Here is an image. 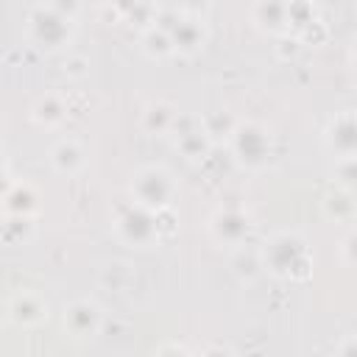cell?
Wrapping results in <instances>:
<instances>
[{
    "label": "cell",
    "mask_w": 357,
    "mask_h": 357,
    "mask_svg": "<svg viewBox=\"0 0 357 357\" xmlns=\"http://www.w3.org/2000/svg\"><path fill=\"white\" fill-rule=\"evenodd\" d=\"M259 259H262V271L293 284L307 282L315 268L312 245L298 231H290V229L273 231L268 240H262Z\"/></svg>",
    "instance_id": "cell-1"
},
{
    "label": "cell",
    "mask_w": 357,
    "mask_h": 357,
    "mask_svg": "<svg viewBox=\"0 0 357 357\" xmlns=\"http://www.w3.org/2000/svg\"><path fill=\"white\" fill-rule=\"evenodd\" d=\"M223 145L240 170L257 173L276 159V137L259 120H237L229 137L223 139Z\"/></svg>",
    "instance_id": "cell-2"
},
{
    "label": "cell",
    "mask_w": 357,
    "mask_h": 357,
    "mask_svg": "<svg viewBox=\"0 0 357 357\" xmlns=\"http://www.w3.org/2000/svg\"><path fill=\"white\" fill-rule=\"evenodd\" d=\"M75 36V20L59 14L45 0L36 3L25 17V39L42 53L64 50Z\"/></svg>",
    "instance_id": "cell-3"
},
{
    "label": "cell",
    "mask_w": 357,
    "mask_h": 357,
    "mask_svg": "<svg viewBox=\"0 0 357 357\" xmlns=\"http://www.w3.org/2000/svg\"><path fill=\"white\" fill-rule=\"evenodd\" d=\"M112 231L128 248H153L162 245V234L156 226V212L134 204L131 198L117 204L112 212Z\"/></svg>",
    "instance_id": "cell-4"
},
{
    "label": "cell",
    "mask_w": 357,
    "mask_h": 357,
    "mask_svg": "<svg viewBox=\"0 0 357 357\" xmlns=\"http://www.w3.org/2000/svg\"><path fill=\"white\" fill-rule=\"evenodd\" d=\"M128 198L139 206L148 209H165V206H176L178 198V181L173 178V173L162 165H145L139 170H134L131 181H128Z\"/></svg>",
    "instance_id": "cell-5"
},
{
    "label": "cell",
    "mask_w": 357,
    "mask_h": 357,
    "mask_svg": "<svg viewBox=\"0 0 357 357\" xmlns=\"http://www.w3.org/2000/svg\"><path fill=\"white\" fill-rule=\"evenodd\" d=\"M159 25L167 28L170 33V42H173V50L176 56H195L204 50V45L209 42V28H206V17H198V14H187L181 8H162L159 11Z\"/></svg>",
    "instance_id": "cell-6"
},
{
    "label": "cell",
    "mask_w": 357,
    "mask_h": 357,
    "mask_svg": "<svg viewBox=\"0 0 357 357\" xmlns=\"http://www.w3.org/2000/svg\"><path fill=\"white\" fill-rule=\"evenodd\" d=\"M206 229H209V237L220 248H234L237 251V248L248 245V240L254 234V220H251V215H248L245 206H240V204H223V206H218L212 212Z\"/></svg>",
    "instance_id": "cell-7"
},
{
    "label": "cell",
    "mask_w": 357,
    "mask_h": 357,
    "mask_svg": "<svg viewBox=\"0 0 357 357\" xmlns=\"http://www.w3.org/2000/svg\"><path fill=\"white\" fill-rule=\"evenodd\" d=\"M170 139H173V148L187 162H195V165L215 148V137L204 128V117L195 112H178L170 128Z\"/></svg>",
    "instance_id": "cell-8"
},
{
    "label": "cell",
    "mask_w": 357,
    "mask_h": 357,
    "mask_svg": "<svg viewBox=\"0 0 357 357\" xmlns=\"http://www.w3.org/2000/svg\"><path fill=\"white\" fill-rule=\"evenodd\" d=\"M61 326L73 340H89L103 332L106 326V312L95 298H73L61 310Z\"/></svg>",
    "instance_id": "cell-9"
},
{
    "label": "cell",
    "mask_w": 357,
    "mask_h": 357,
    "mask_svg": "<svg viewBox=\"0 0 357 357\" xmlns=\"http://www.w3.org/2000/svg\"><path fill=\"white\" fill-rule=\"evenodd\" d=\"M324 148L332 159L354 156L357 153V112L343 109L337 112L324 128Z\"/></svg>",
    "instance_id": "cell-10"
},
{
    "label": "cell",
    "mask_w": 357,
    "mask_h": 357,
    "mask_svg": "<svg viewBox=\"0 0 357 357\" xmlns=\"http://www.w3.org/2000/svg\"><path fill=\"white\" fill-rule=\"evenodd\" d=\"M50 315V304L36 290H17L6 304V318L20 329H33L45 324Z\"/></svg>",
    "instance_id": "cell-11"
},
{
    "label": "cell",
    "mask_w": 357,
    "mask_h": 357,
    "mask_svg": "<svg viewBox=\"0 0 357 357\" xmlns=\"http://www.w3.org/2000/svg\"><path fill=\"white\" fill-rule=\"evenodd\" d=\"M47 162L59 176H78L86 167V148L78 137H59L47 151Z\"/></svg>",
    "instance_id": "cell-12"
},
{
    "label": "cell",
    "mask_w": 357,
    "mask_h": 357,
    "mask_svg": "<svg viewBox=\"0 0 357 357\" xmlns=\"http://www.w3.org/2000/svg\"><path fill=\"white\" fill-rule=\"evenodd\" d=\"M31 120L39 128H59L70 120V98L67 92H45L31 106Z\"/></svg>",
    "instance_id": "cell-13"
},
{
    "label": "cell",
    "mask_w": 357,
    "mask_h": 357,
    "mask_svg": "<svg viewBox=\"0 0 357 357\" xmlns=\"http://www.w3.org/2000/svg\"><path fill=\"white\" fill-rule=\"evenodd\" d=\"M251 22L257 31L268 36H282L290 31L287 22V0H254L251 3Z\"/></svg>",
    "instance_id": "cell-14"
},
{
    "label": "cell",
    "mask_w": 357,
    "mask_h": 357,
    "mask_svg": "<svg viewBox=\"0 0 357 357\" xmlns=\"http://www.w3.org/2000/svg\"><path fill=\"white\" fill-rule=\"evenodd\" d=\"M39 190L28 178H14L3 187V215H36Z\"/></svg>",
    "instance_id": "cell-15"
},
{
    "label": "cell",
    "mask_w": 357,
    "mask_h": 357,
    "mask_svg": "<svg viewBox=\"0 0 357 357\" xmlns=\"http://www.w3.org/2000/svg\"><path fill=\"white\" fill-rule=\"evenodd\" d=\"M178 106L170 103V100H151L145 109H142V117H139V126L148 137H170V128L178 117Z\"/></svg>",
    "instance_id": "cell-16"
},
{
    "label": "cell",
    "mask_w": 357,
    "mask_h": 357,
    "mask_svg": "<svg viewBox=\"0 0 357 357\" xmlns=\"http://www.w3.org/2000/svg\"><path fill=\"white\" fill-rule=\"evenodd\" d=\"M321 206H324V215H326L329 220H335V223L354 220V215H357V204H354L351 190L337 187V184H332V190L324 195Z\"/></svg>",
    "instance_id": "cell-17"
},
{
    "label": "cell",
    "mask_w": 357,
    "mask_h": 357,
    "mask_svg": "<svg viewBox=\"0 0 357 357\" xmlns=\"http://www.w3.org/2000/svg\"><path fill=\"white\" fill-rule=\"evenodd\" d=\"M36 234V215H3L0 237L6 245H25Z\"/></svg>",
    "instance_id": "cell-18"
},
{
    "label": "cell",
    "mask_w": 357,
    "mask_h": 357,
    "mask_svg": "<svg viewBox=\"0 0 357 357\" xmlns=\"http://www.w3.org/2000/svg\"><path fill=\"white\" fill-rule=\"evenodd\" d=\"M139 45H142L145 56L153 59V61H165V59L176 56L173 42H170V33H167V28L159 25V22L151 25V28H145V31L139 33Z\"/></svg>",
    "instance_id": "cell-19"
},
{
    "label": "cell",
    "mask_w": 357,
    "mask_h": 357,
    "mask_svg": "<svg viewBox=\"0 0 357 357\" xmlns=\"http://www.w3.org/2000/svg\"><path fill=\"white\" fill-rule=\"evenodd\" d=\"M321 17L318 3L315 0H287V22H290V33L304 31L310 22H315Z\"/></svg>",
    "instance_id": "cell-20"
},
{
    "label": "cell",
    "mask_w": 357,
    "mask_h": 357,
    "mask_svg": "<svg viewBox=\"0 0 357 357\" xmlns=\"http://www.w3.org/2000/svg\"><path fill=\"white\" fill-rule=\"evenodd\" d=\"M329 178H332V184L346 187V190L354 192L357 190V153L354 156H337V159H332Z\"/></svg>",
    "instance_id": "cell-21"
},
{
    "label": "cell",
    "mask_w": 357,
    "mask_h": 357,
    "mask_svg": "<svg viewBox=\"0 0 357 357\" xmlns=\"http://www.w3.org/2000/svg\"><path fill=\"white\" fill-rule=\"evenodd\" d=\"M276 39V45H273V53H276V59L279 61H296L301 53H304V42H301V36L298 33H282V36H273Z\"/></svg>",
    "instance_id": "cell-22"
},
{
    "label": "cell",
    "mask_w": 357,
    "mask_h": 357,
    "mask_svg": "<svg viewBox=\"0 0 357 357\" xmlns=\"http://www.w3.org/2000/svg\"><path fill=\"white\" fill-rule=\"evenodd\" d=\"M201 117H204V128H206L215 139H218V137H220V139H226V137H229V131H231V128H234V123H237L226 109L206 112V114H201Z\"/></svg>",
    "instance_id": "cell-23"
},
{
    "label": "cell",
    "mask_w": 357,
    "mask_h": 357,
    "mask_svg": "<svg viewBox=\"0 0 357 357\" xmlns=\"http://www.w3.org/2000/svg\"><path fill=\"white\" fill-rule=\"evenodd\" d=\"M61 73L67 81H81L89 73V59L81 53H67V59L61 61Z\"/></svg>",
    "instance_id": "cell-24"
},
{
    "label": "cell",
    "mask_w": 357,
    "mask_h": 357,
    "mask_svg": "<svg viewBox=\"0 0 357 357\" xmlns=\"http://www.w3.org/2000/svg\"><path fill=\"white\" fill-rule=\"evenodd\" d=\"M156 226H159L162 243L173 240V237H176V231H178V218H176V209H173V206L156 209Z\"/></svg>",
    "instance_id": "cell-25"
},
{
    "label": "cell",
    "mask_w": 357,
    "mask_h": 357,
    "mask_svg": "<svg viewBox=\"0 0 357 357\" xmlns=\"http://www.w3.org/2000/svg\"><path fill=\"white\" fill-rule=\"evenodd\" d=\"M298 36H301L304 45H324V42L329 39V25L324 22V17H318V20L310 22L304 31H298Z\"/></svg>",
    "instance_id": "cell-26"
},
{
    "label": "cell",
    "mask_w": 357,
    "mask_h": 357,
    "mask_svg": "<svg viewBox=\"0 0 357 357\" xmlns=\"http://www.w3.org/2000/svg\"><path fill=\"white\" fill-rule=\"evenodd\" d=\"M340 259L349 268H357V226H351L340 240Z\"/></svg>",
    "instance_id": "cell-27"
},
{
    "label": "cell",
    "mask_w": 357,
    "mask_h": 357,
    "mask_svg": "<svg viewBox=\"0 0 357 357\" xmlns=\"http://www.w3.org/2000/svg\"><path fill=\"white\" fill-rule=\"evenodd\" d=\"M137 3H139V0H109V3H106V11H112V20L126 22V20L131 17V11L137 8Z\"/></svg>",
    "instance_id": "cell-28"
},
{
    "label": "cell",
    "mask_w": 357,
    "mask_h": 357,
    "mask_svg": "<svg viewBox=\"0 0 357 357\" xmlns=\"http://www.w3.org/2000/svg\"><path fill=\"white\" fill-rule=\"evenodd\" d=\"M50 8H56L59 14L70 17V20H78V11H81V0H45Z\"/></svg>",
    "instance_id": "cell-29"
},
{
    "label": "cell",
    "mask_w": 357,
    "mask_h": 357,
    "mask_svg": "<svg viewBox=\"0 0 357 357\" xmlns=\"http://www.w3.org/2000/svg\"><path fill=\"white\" fill-rule=\"evenodd\" d=\"M215 0H178V8L187 11V14H198V17H206V11L212 8Z\"/></svg>",
    "instance_id": "cell-30"
},
{
    "label": "cell",
    "mask_w": 357,
    "mask_h": 357,
    "mask_svg": "<svg viewBox=\"0 0 357 357\" xmlns=\"http://www.w3.org/2000/svg\"><path fill=\"white\" fill-rule=\"evenodd\" d=\"M335 351H337V354H357V337H346V340H340V343L335 346Z\"/></svg>",
    "instance_id": "cell-31"
},
{
    "label": "cell",
    "mask_w": 357,
    "mask_h": 357,
    "mask_svg": "<svg viewBox=\"0 0 357 357\" xmlns=\"http://www.w3.org/2000/svg\"><path fill=\"white\" fill-rule=\"evenodd\" d=\"M156 351L167 354V351H192V349H190V346H181V343H165V346H159Z\"/></svg>",
    "instance_id": "cell-32"
},
{
    "label": "cell",
    "mask_w": 357,
    "mask_h": 357,
    "mask_svg": "<svg viewBox=\"0 0 357 357\" xmlns=\"http://www.w3.org/2000/svg\"><path fill=\"white\" fill-rule=\"evenodd\" d=\"M349 61L354 64V70H357V33L351 36V42H349Z\"/></svg>",
    "instance_id": "cell-33"
},
{
    "label": "cell",
    "mask_w": 357,
    "mask_h": 357,
    "mask_svg": "<svg viewBox=\"0 0 357 357\" xmlns=\"http://www.w3.org/2000/svg\"><path fill=\"white\" fill-rule=\"evenodd\" d=\"M354 3H357V0H354Z\"/></svg>",
    "instance_id": "cell-34"
}]
</instances>
